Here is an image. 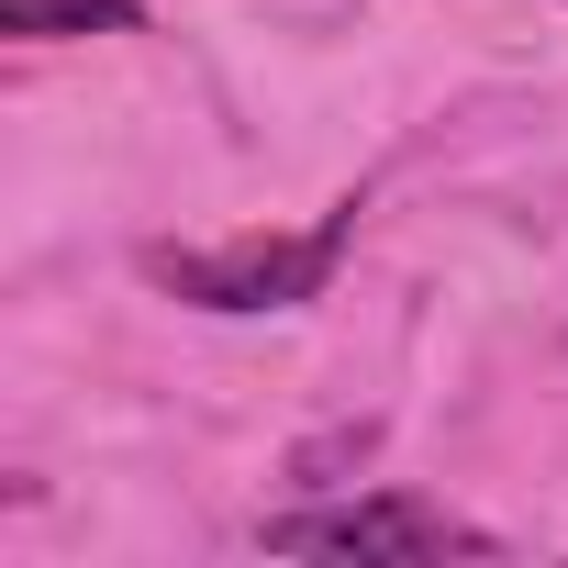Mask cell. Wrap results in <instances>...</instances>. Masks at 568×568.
<instances>
[{"mask_svg": "<svg viewBox=\"0 0 568 568\" xmlns=\"http://www.w3.org/2000/svg\"><path fill=\"white\" fill-rule=\"evenodd\" d=\"M357 245V201H335L302 234H223V245H145L134 267L190 313H302L335 291V267Z\"/></svg>", "mask_w": 568, "mask_h": 568, "instance_id": "cell-1", "label": "cell"}, {"mask_svg": "<svg viewBox=\"0 0 568 568\" xmlns=\"http://www.w3.org/2000/svg\"><path fill=\"white\" fill-rule=\"evenodd\" d=\"M267 557H357V568H424V557H501V535L457 524L446 501L413 490H368V501H302V513H267L256 535Z\"/></svg>", "mask_w": 568, "mask_h": 568, "instance_id": "cell-2", "label": "cell"}, {"mask_svg": "<svg viewBox=\"0 0 568 568\" xmlns=\"http://www.w3.org/2000/svg\"><path fill=\"white\" fill-rule=\"evenodd\" d=\"M0 23L34 34V45H57V34H134L145 12H134V0H0Z\"/></svg>", "mask_w": 568, "mask_h": 568, "instance_id": "cell-3", "label": "cell"}]
</instances>
